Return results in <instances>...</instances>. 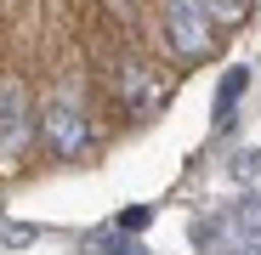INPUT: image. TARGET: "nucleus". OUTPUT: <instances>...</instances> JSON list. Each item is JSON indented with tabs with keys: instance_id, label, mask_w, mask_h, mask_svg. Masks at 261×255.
<instances>
[{
	"instance_id": "nucleus-1",
	"label": "nucleus",
	"mask_w": 261,
	"mask_h": 255,
	"mask_svg": "<svg viewBox=\"0 0 261 255\" xmlns=\"http://www.w3.org/2000/svg\"><path fill=\"white\" fill-rule=\"evenodd\" d=\"M40 136H46V148L51 153H85V142H91V125H85V108L74 102V97H51L46 108H40Z\"/></svg>"
},
{
	"instance_id": "nucleus-2",
	"label": "nucleus",
	"mask_w": 261,
	"mask_h": 255,
	"mask_svg": "<svg viewBox=\"0 0 261 255\" xmlns=\"http://www.w3.org/2000/svg\"><path fill=\"white\" fill-rule=\"evenodd\" d=\"M165 40L170 51H176L182 63H199L210 51V17L199 0H176V6H165Z\"/></svg>"
},
{
	"instance_id": "nucleus-3",
	"label": "nucleus",
	"mask_w": 261,
	"mask_h": 255,
	"mask_svg": "<svg viewBox=\"0 0 261 255\" xmlns=\"http://www.w3.org/2000/svg\"><path fill=\"white\" fill-rule=\"evenodd\" d=\"M34 102H29V85L6 79L0 85V153H23L34 142Z\"/></svg>"
},
{
	"instance_id": "nucleus-4",
	"label": "nucleus",
	"mask_w": 261,
	"mask_h": 255,
	"mask_svg": "<svg viewBox=\"0 0 261 255\" xmlns=\"http://www.w3.org/2000/svg\"><path fill=\"white\" fill-rule=\"evenodd\" d=\"M114 91H119V102H125L130 114H148V108L165 97V79H159V68H153L148 57H119Z\"/></svg>"
},
{
	"instance_id": "nucleus-5",
	"label": "nucleus",
	"mask_w": 261,
	"mask_h": 255,
	"mask_svg": "<svg viewBox=\"0 0 261 255\" xmlns=\"http://www.w3.org/2000/svg\"><path fill=\"white\" fill-rule=\"evenodd\" d=\"M244 85H250V68H227V74H222V85H216V125L233 119V108H239V97H244Z\"/></svg>"
},
{
	"instance_id": "nucleus-6",
	"label": "nucleus",
	"mask_w": 261,
	"mask_h": 255,
	"mask_svg": "<svg viewBox=\"0 0 261 255\" xmlns=\"http://www.w3.org/2000/svg\"><path fill=\"white\" fill-rule=\"evenodd\" d=\"M85 255H148V249L125 233H97V238H85Z\"/></svg>"
},
{
	"instance_id": "nucleus-7",
	"label": "nucleus",
	"mask_w": 261,
	"mask_h": 255,
	"mask_svg": "<svg viewBox=\"0 0 261 255\" xmlns=\"http://www.w3.org/2000/svg\"><path fill=\"white\" fill-rule=\"evenodd\" d=\"M244 0H210V6H204V17H210V29L216 23H222V29H233V23H244Z\"/></svg>"
},
{
	"instance_id": "nucleus-8",
	"label": "nucleus",
	"mask_w": 261,
	"mask_h": 255,
	"mask_svg": "<svg viewBox=\"0 0 261 255\" xmlns=\"http://www.w3.org/2000/svg\"><path fill=\"white\" fill-rule=\"evenodd\" d=\"M148 227V210L137 204V210H125V216H119V233H142Z\"/></svg>"
}]
</instances>
